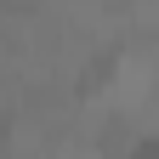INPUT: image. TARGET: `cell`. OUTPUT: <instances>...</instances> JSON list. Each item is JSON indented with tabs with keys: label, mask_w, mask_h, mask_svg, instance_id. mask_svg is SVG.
<instances>
[{
	"label": "cell",
	"mask_w": 159,
	"mask_h": 159,
	"mask_svg": "<svg viewBox=\"0 0 159 159\" xmlns=\"http://www.w3.org/2000/svg\"><path fill=\"white\" fill-rule=\"evenodd\" d=\"M125 159H159V136H136L125 148Z\"/></svg>",
	"instance_id": "6da1fadb"
}]
</instances>
